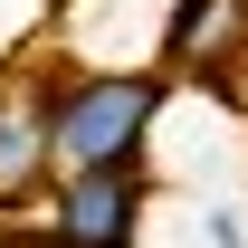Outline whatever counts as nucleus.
Here are the masks:
<instances>
[{
	"instance_id": "f257e3e1",
	"label": "nucleus",
	"mask_w": 248,
	"mask_h": 248,
	"mask_svg": "<svg viewBox=\"0 0 248 248\" xmlns=\"http://www.w3.org/2000/svg\"><path fill=\"white\" fill-rule=\"evenodd\" d=\"M172 67H134V77H58L48 86V162L95 172V162H143V134L162 124Z\"/></svg>"
},
{
	"instance_id": "f03ea898",
	"label": "nucleus",
	"mask_w": 248,
	"mask_h": 248,
	"mask_svg": "<svg viewBox=\"0 0 248 248\" xmlns=\"http://www.w3.org/2000/svg\"><path fill=\"white\" fill-rule=\"evenodd\" d=\"M143 239V162H95L48 182V248H134Z\"/></svg>"
},
{
	"instance_id": "7ed1b4c3",
	"label": "nucleus",
	"mask_w": 248,
	"mask_h": 248,
	"mask_svg": "<svg viewBox=\"0 0 248 248\" xmlns=\"http://www.w3.org/2000/svg\"><path fill=\"white\" fill-rule=\"evenodd\" d=\"M162 67L210 77V86L239 95V77H248V0H182L172 29H162Z\"/></svg>"
},
{
	"instance_id": "20e7f679",
	"label": "nucleus",
	"mask_w": 248,
	"mask_h": 248,
	"mask_svg": "<svg viewBox=\"0 0 248 248\" xmlns=\"http://www.w3.org/2000/svg\"><path fill=\"white\" fill-rule=\"evenodd\" d=\"M58 182L48 162V86H0V201Z\"/></svg>"
},
{
	"instance_id": "39448f33",
	"label": "nucleus",
	"mask_w": 248,
	"mask_h": 248,
	"mask_svg": "<svg viewBox=\"0 0 248 248\" xmlns=\"http://www.w3.org/2000/svg\"><path fill=\"white\" fill-rule=\"evenodd\" d=\"M239 105H248V77H239Z\"/></svg>"
}]
</instances>
